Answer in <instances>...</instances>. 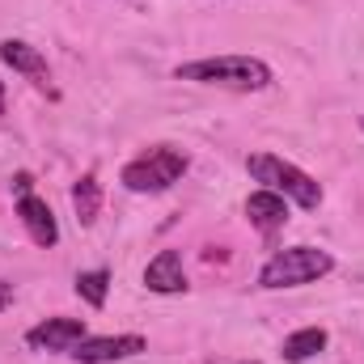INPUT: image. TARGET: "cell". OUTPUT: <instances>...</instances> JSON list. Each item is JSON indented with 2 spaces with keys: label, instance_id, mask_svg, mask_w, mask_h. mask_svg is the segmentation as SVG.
Here are the masks:
<instances>
[{
  "label": "cell",
  "instance_id": "obj_8",
  "mask_svg": "<svg viewBox=\"0 0 364 364\" xmlns=\"http://www.w3.org/2000/svg\"><path fill=\"white\" fill-rule=\"evenodd\" d=\"M17 216L26 225V233L38 242V246H55L60 242V225H55V212L38 199V195H21L17 199Z\"/></svg>",
  "mask_w": 364,
  "mask_h": 364
},
{
  "label": "cell",
  "instance_id": "obj_14",
  "mask_svg": "<svg viewBox=\"0 0 364 364\" xmlns=\"http://www.w3.org/2000/svg\"><path fill=\"white\" fill-rule=\"evenodd\" d=\"M9 305H13V284H4V279H0V314H4Z\"/></svg>",
  "mask_w": 364,
  "mask_h": 364
},
{
  "label": "cell",
  "instance_id": "obj_10",
  "mask_svg": "<svg viewBox=\"0 0 364 364\" xmlns=\"http://www.w3.org/2000/svg\"><path fill=\"white\" fill-rule=\"evenodd\" d=\"M144 284L153 288V292H182L186 288V275H182V259L178 250H161L149 267H144Z\"/></svg>",
  "mask_w": 364,
  "mask_h": 364
},
{
  "label": "cell",
  "instance_id": "obj_15",
  "mask_svg": "<svg viewBox=\"0 0 364 364\" xmlns=\"http://www.w3.org/2000/svg\"><path fill=\"white\" fill-rule=\"evenodd\" d=\"M30 174H17V178H13V191H17V195H30Z\"/></svg>",
  "mask_w": 364,
  "mask_h": 364
},
{
  "label": "cell",
  "instance_id": "obj_4",
  "mask_svg": "<svg viewBox=\"0 0 364 364\" xmlns=\"http://www.w3.org/2000/svg\"><path fill=\"white\" fill-rule=\"evenodd\" d=\"M182 174H186V157L178 149L161 144V149H149L144 157L123 166V186L140 191V195H157V191H170Z\"/></svg>",
  "mask_w": 364,
  "mask_h": 364
},
{
  "label": "cell",
  "instance_id": "obj_11",
  "mask_svg": "<svg viewBox=\"0 0 364 364\" xmlns=\"http://www.w3.org/2000/svg\"><path fill=\"white\" fill-rule=\"evenodd\" d=\"M322 348H326V331L322 326H305V331L284 339V360L301 364V360H309L314 352H322Z\"/></svg>",
  "mask_w": 364,
  "mask_h": 364
},
{
  "label": "cell",
  "instance_id": "obj_3",
  "mask_svg": "<svg viewBox=\"0 0 364 364\" xmlns=\"http://www.w3.org/2000/svg\"><path fill=\"white\" fill-rule=\"evenodd\" d=\"M246 170H250L255 182H263V191H275V195H284V199H292V203H301V208H318V203H322V186L309 178L301 166H292V161H284V157L255 153V157L246 161Z\"/></svg>",
  "mask_w": 364,
  "mask_h": 364
},
{
  "label": "cell",
  "instance_id": "obj_5",
  "mask_svg": "<svg viewBox=\"0 0 364 364\" xmlns=\"http://www.w3.org/2000/svg\"><path fill=\"white\" fill-rule=\"evenodd\" d=\"M136 352H144V339L140 335H102V339H81L77 348H73V356L81 364H110V360H127V356H136Z\"/></svg>",
  "mask_w": 364,
  "mask_h": 364
},
{
  "label": "cell",
  "instance_id": "obj_7",
  "mask_svg": "<svg viewBox=\"0 0 364 364\" xmlns=\"http://www.w3.org/2000/svg\"><path fill=\"white\" fill-rule=\"evenodd\" d=\"M0 60H4L9 68H17L21 77H30L38 90H47L51 73H47V60H43L38 47H30V43H21V38H4V43H0Z\"/></svg>",
  "mask_w": 364,
  "mask_h": 364
},
{
  "label": "cell",
  "instance_id": "obj_9",
  "mask_svg": "<svg viewBox=\"0 0 364 364\" xmlns=\"http://www.w3.org/2000/svg\"><path fill=\"white\" fill-rule=\"evenodd\" d=\"M246 216H250L255 229L275 233V229L288 220V203H284V195H275V191H255V195L246 199Z\"/></svg>",
  "mask_w": 364,
  "mask_h": 364
},
{
  "label": "cell",
  "instance_id": "obj_1",
  "mask_svg": "<svg viewBox=\"0 0 364 364\" xmlns=\"http://www.w3.org/2000/svg\"><path fill=\"white\" fill-rule=\"evenodd\" d=\"M178 81H199V85H220V90L255 93L272 85V68L255 55H208L195 64H178L174 68Z\"/></svg>",
  "mask_w": 364,
  "mask_h": 364
},
{
  "label": "cell",
  "instance_id": "obj_13",
  "mask_svg": "<svg viewBox=\"0 0 364 364\" xmlns=\"http://www.w3.org/2000/svg\"><path fill=\"white\" fill-rule=\"evenodd\" d=\"M106 284H110V272H102V267L77 275V292H81V301H90L93 309L106 305Z\"/></svg>",
  "mask_w": 364,
  "mask_h": 364
},
{
  "label": "cell",
  "instance_id": "obj_6",
  "mask_svg": "<svg viewBox=\"0 0 364 364\" xmlns=\"http://www.w3.org/2000/svg\"><path fill=\"white\" fill-rule=\"evenodd\" d=\"M81 339H85V322L81 318H47V322H38L26 335V343L43 348V352H73Z\"/></svg>",
  "mask_w": 364,
  "mask_h": 364
},
{
  "label": "cell",
  "instance_id": "obj_2",
  "mask_svg": "<svg viewBox=\"0 0 364 364\" xmlns=\"http://www.w3.org/2000/svg\"><path fill=\"white\" fill-rule=\"evenodd\" d=\"M335 272V255L331 250H318V246H288L267 259V267L259 272L263 288H301V284H314L322 275Z\"/></svg>",
  "mask_w": 364,
  "mask_h": 364
},
{
  "label": "cell",
  "instance_id": "obj_16",
  "mask_svg": "<svg viewBox=\"0 0 364 364\" xmlns=\"http://www.w3.org/2000/svg\"><path fill=\"white\" fill-rule=\"evenodd\" d=\"M0 114H4V81H0Z\"/></svg>",
  "mask_w": 364,
  "mask_h": 364
},
{
  "label": "cell",
  "instance_id": "obj_12",
  "mask_svg": "<svg viewBox=\"0 0 364 364\" xmlns=\"http://www.w3.org/2000/svg\"><path fill=\"white\" fill-rule=\"evenodd\" d=\"M73 208H77V220L81 225H93L97 220V212H102V186H97L93 174H85V178L73 186Z\"/></svg>",
  "mask_w": 364,
  "mask_h": 364
}]
</instances>
